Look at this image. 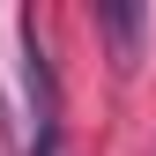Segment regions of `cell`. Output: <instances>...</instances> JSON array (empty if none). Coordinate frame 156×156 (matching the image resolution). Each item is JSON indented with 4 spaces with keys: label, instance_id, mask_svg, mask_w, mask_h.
Masks as SVG:
<instances>
[{
    "label": "cell",
    "instance_id": "7a4b0ae2",
    "mask_svg": "<svg viewBox=\"0 0 156 156\" xmlns=\"http://www.w3.org/2000/svg\"><path fill=\"white\" fill-rule=\"evenodd\" d=\"M97 30L112 37V60L134 67V60H141V30H149V15H141V8H97Z\"/></svg>",
    "mask_w": 156,
    "mask_h": 156
},
{
    "label": "cell",
    "instance_id": "6da1fadb",
    "mask_svg": "<svg viewBox=\"0 0 156 156\" xmlns=\"http://www.w3.org/2000/svg\"><path fill=\"white\" fill-rule=\"evenodd\" d=\"M23 82H30V112H37V156H52V134H60V82H52V60L37 45V23L23 15Z\"/></svg>",
    "mask_w": 156,
    "mask_h": 156
}]
</instances>
